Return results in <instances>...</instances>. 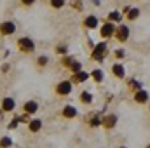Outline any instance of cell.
Segmentation results:
<instances>
[{
  "label": "cell",
  "mask_w": 150,
  "mask_h": 148,
  "mask_svg": "<svg viewBox=\"0 0 150 148\" xmlns=\"http://www.w3.org/2000/svg\"><path fill=\"white\" fill-rule=\"evenodd\" d=\"M107 54H108V45H107V42H100V44H96V45L93 47L91 59H94V61H103Z\"/></svg>",
  "instance_id": "obj_1"
},
{
  "label": "cell",
  "mask_w": 150,
  "mask_h": 148,
  "mask_svg": "<svg viewBox=\"0 0 150 148\" xmlns=\"http://www.w3.org/2000/svg\"><path fill=\"white\" fill-rule=\"evenodd\" d=\"M18 49L23 54H32L35 51V42L30 37H21V38H18Z\"/></svg>",
  "instance_id": "obj_2"
},
{
  "label": "cell",
  "mask_w": 150,
  "mask_h": 148,
  "mask_svg": "<svg viewBox=\"0 0 150 148\" xmlns=\"http://www.w3.org/2000/svg\"><path fill=\"white\" fill-rule=\"evenodd\" d=\"M72 89H74V82L72 80H61L56 85V94L58 96H68V94H72Z\"/></svg>",
  "instance_id": "obj_3"
},
{
  "label": "cell",
  "mask_w": 150,
  "mask_h": 148,
  "mask_svg": "<svg viewBox=\"0 0 150 148\" xmlns=\"http://www.w3.org/2000/svg\"><path fill=\"white\" fill-rule=\"evenodd\" d=\"M115 30H117L115 23L107 21V23H103V25H101V28H100V35H101L103 38H112L113 35H115Z\"/></svg>",
  "instance_id": "obj_4"
},
{
  "label": "cell",
  "mask_w": 150,
  "mask_h": 148,
  "mask_svg": "<svg viewBox=\"0 0 150 148\" xmlns=\"http://www.w3.org/2000/svg\"><path fill=\"white\" fill-rule=\"evenodd\" d=\"M14 33H16V23L14 21H2L0 23V35L9 37V35H14Z\"/></svg>",
  "instance_id": "obj_5"
},
{
  "label": "cell",
  "mask_w": 150,
  "mask_h": 148,
  "mask_svg": "<svg viewBox=\"0 0 150 148\" xmlns=\"http://www.w3.org/2000/svg\"><path fill=\"white\" fill-rule=\"evenodd\" d=\"M129 33H131V32H129V26H127V25H119L113 37L117 38L119 42H126V40L129 38Z\"/></svg>",
  "instance_id": "obj_6"
},
{
  "label": "cell",
  "mask_w": 150,
  "mask_h": 148,
  "mask_svg": "<svg viewBox=\"0 0 150 148\" xmlns=\"http://www.w3.org/2000/svg\"><path fill=\"white\" fill-rule=\"evenodd\" d=\"M14 106H16V101H14V98H11V96H7V98H4L2 99V103H0V108L5 111H12L14 110Z\"/></svg>",
  "instance_id": "obj_7"
},
{
  "label": "cell",
  "mask_w": 150,
  "mask_h": 148,
  "mask_svg": "<svg viewBox=\"0 0 150 148\" xmlns=\"http://www.w3.org/2000/svg\"><path fill=\"white\" fill-rule=\"evenodd\" d=\"M87 78H91V73H87V72H84V70H80V72H77V73H72V82H74V84H82V82H86Z\"/></svg>",
  "instance_id": "obj_8"
},
{
  "label": "cell",
  "mask_w": 150,
  "mask_h": 148,
  "mask_svg": "<svg viewBox=\"0 0 150 148\" xmlns=\"http://www.w3.org/2000/svg\"><path fill=\"white\" fill-rule=\"evenodd\" d=\"M98 23H100V19H98L96 16H93V14H91V16H87V18L84 19V26H86V28H89V30H94V28L98 26Z\"/></svg>",
  "instance_id": "obj_9"
},
{
  "label": "cell",
  "mask_w": 150,
  "mask_h": 148,
  "mask_svg": "<svg viewBox=\"0 0 150 148\" xmlns=\"http://www.w3.org/2000/svg\"><path fill=\"white\" fill-rule=\"evenodd\" d=\"M112 73L115 75L117 78H124V77H126L124 65H120V63H113V65H112Z\"/></svg>",
  "instance_id": "obj_10"
},
{
  "label": "cell",
  "mask_w": 150,
  "mask_h": 148,
  "mask_svg": "<svg viewBox=\"0 0 150 148\" xmlns=\"http://www.w3.org/2000/svg\"><path fill=\"white\" fill-rule=\"evenodd\" d=\"M134 101H136V103H147V101H149V92H147L145 89L136 91V92H134Z\"/></svg>",
  "instance_id": "obj_11"
},
{
  "label": "cell",
  "mask_w": 150,
  "mask_h": 148,
  "mask_svg": "<svg viewBox=\"0 0 150 148\" xmlns=\"http://www.w3.org/2000/svg\"><path fill=\"white\" fill-rule=\"evenodd\" d=\"M140 12H142V11H140L138 7H129V11H126L124 14H126V18H127L129 21H134V19L140 18Z\"/></svg>",
  "instance_id": "obj_12"
},
{
  "label": "cell",
  "mask_w": 150,
  "mask_h": 148,
  "mask_svg": "<svg viewBox=\"0 0 150 148\" xmlns=\"http://www.w3.org/2000/svg\"><path fill=\"white\" fill-rule=\"evenodd\" d=\"M28 129H30V132H38L42 129V120L40 118H32L30 124H28Z\"/></svg>",
  "instance_id": "obj_13"
},
{
  "label": "cell",
  "mask_w": 150,
  "mask_h": 148,
  "mask_svg": "<svg viewBox=\"0 0 150 148\" xmlns=\"http://www.w3.org/2000/svg\"><path fill=\"white\" fill-rule=\"evenodd\" d=\"M75 115H77V108H75V106L67 105V106L63 108V117H65V118H74Z\"/></svg>",
  "instance_id": "obj_14"
},
{
  "label": "cell",
  "mask_w": 150,
  "mask_h": 148,
  "mask_svg": "<svg viewBox=\"0 0 150 148\" xmlns=\"http://www.w3.org/2000/svg\"><path fill=\"white\" fill-rule=\"evenodd\" d=\"M23 108H25V111H26V113L33 115V113H35V111L38 110V105H37V101H26Z\"/></svg>",
  "instance_id": "obj_15"
},
{
  "label": "cell",
  "mask_w": 150,
  "mask_h": 148,
  "mask_svg": "<svg viewBox=\"0 0 150 148\" xmlns=\"http://www.w3.org/2000/svg\"><path fill=\"white\" fill-rule=\"evenodd\" d=\"M115 124H117V117H115V115H108V117L103 118V125H105L107 129H112Z\"/></svg>",
  "instance_id": "obj_16"
},
{
  "label": "cell",
  "mask_w": 150,
  "mask_h": 148,
  "mask_svg": "<svg viewBox=\"0 0 150 148\" xmlns=\"http://www.w3.org/2000/svg\"><path fill=\"white\" fill-rule=\"evenodd\" d=\"M89 125H91V127L103 125V117H101V115H98V113H96V115H93V117H91V120H89Z\"/></svg>",
  "instance_id": "obj_17"
},
{
  "label": "cell",
  "mask_w": 150,
  "mask_h": 148,
  "mask_svg": "<svg viewBox=\"0 0 150 148\" xmlns=\"http://www.w3.org/2000/svg\"><path fill=\"white\" fill-rule=\"evenodd\" d=\"M108 21H112V23H120V21H122V14H120L119 11H112V12L108 14Z\"/></svg>",
  "instance_id": "obj_18"
},
{
  "label": "cell",
  "mask_w": 150,
  "mask_h": 148,
  "mask_svg": "<svg viewBox=\"0 0 150 148\" xmlns=\"http://www.w3.org/2000/svg\"><path fill=\"white\" fill-rule=\"evenodd\" d=\"M91 77H93L96 82H101V80H103V77H105V73H103V70H98V68H96V70H93V72H91Z\"/></svg>",
  "instance_id": "obj_19"
},
{
  "label": "cell",
  "mask_w": 150,
  "mask_h": 148,
  "mask_svg": "<svg viewBox=\"0 0 150 148\" xmlns=\"http://www.w3.org/2000/svg\"><path fill=\"white\" fill-rule=\"evenodd\" d=\"M127 84H129V87H131V89H133L134 92L142 89V82H138L136 78H129V82H127Z\"/></svg>",
  "instance_id": "obj_20"
},
{
  "label": "cell",
  "mask_w": 150,
  "mask_h": 148,
  "mask_svg": "<svg viewBox=\"0 0 150 148\" xmlns=\"http://www.w3.org/2000/svg\"><path fill=\"white\" fill-rule=\"evenodd\" d=\"M11 147H12V140L9 136L0 138V148H11Z\"/></svg>",
  "instance_id": "obj_21"
},
{
  "label": "cell",
  "mask_w": 150,
  "mask_h": 148,
  "mask_svg": "<svg viewBox=\"0 0 150 148\" xmlns=\"http://www.w3.org/2000/svg\"><path fill=\"white\" fill-rule=\"evenodd\" d=\"M70 5H72V9H75V11H82L84 9V0H72Z\"/></svg>",
  "instance_id": "obj_22"
},
{
  "label": "cell",
  "mask_w": 150,
  "mask_h": 148,
  "mask_svg": "<svg viewBox=\"0 0 150 148\" xmlns=\"http://www.w3.org/2000/svg\"><path fill=\"white\" fill-rule=\"evenodd\" d=\"M79 99H80L82 103H91V101H93V96H91V92H86V91H84Z\"/></svg>",
  "instance_id": "obj_23"
},
{
  "label": "cell",
  "mask_w": 150,
  "mask_h": 148,
  "mask_svg": "<svg viewBox=\"0 0 150 148\" xmlns=\"http://www.w3.org/2000/svg\"><path fill=\"white\" fill-rule=\"evenodd\" d=\"M65 2H67V0H49V4H51L52 9H61V7L65 5Z\"/></svg>",
  "instance_id": "obj_24"
},
{
  "label": "cell",
  "mask_w": 150,
  "mask_h": 148,
  "mask_svg": "<svg viewBox=\"0 0 150 148\" xmlns=\"http://www.w3.org/2000/svg\"><path fill=\"white\" fill-rule=\"evenodd\" d=\"M75 59H74V56H65L63 59H61V65L65 66V68H70V65L74 63Z\"/></svg>",
  "instance_id": "obj_25"
},
{
  "label": "cell",
  "mask_w": 150,
  "mask_h": 148,
  "mask_svg": "<svg viewBox=\"0 0 150 148\" xmlns=\"http://www.w3.org/2000/svg\"><path fill=\"white\" fill-rule=\"evenodd\" d=\"M47 63H49V58L47 56H38L37 58V65L42 68V66H47Z\"/></svg>",
  "instance_id": "obj_26"
},
{
  "label": "cell",
  "mask_w": 150,
  "mask_h": 148,
  "mask_svg": "<svg viewBox=\"0 0 150 148\" xmlns=\"http://www.w3.org/2000/svg\"><path fill=\"white\" fill-rule=\"evenodd\" d=\"M80 70H82V65H80L79 61H74V63L70 65V72H72V73H77V72H80Z\"/></svg>",
  "instance_id": "obj_27"
},
{
  "label": "cell",
  "mask_w": 150,
  "mask_h": 148,
  "mask_svg": "<svg viewBox=\"0 0 150 148\" xmlns=\"http://www.w3.org/2000/svg\"><path fill=\"white\" fill-rule=\"evenodd\" d=\"M67 52H68L67 45H58V47H56V54H61V56H65Z\"/></svg>",
  "instance_id": "obj_28"
},
{
  "label": "cell",
  "mask_w": 150,
  "mask_h": 148,
  "mask_svg": "<svg viewBox=\"0 0 150 148\" xmlns=\"http://www.w3.org/2000/svg\"><path fill=\"white\" fill-rule=\"evenodd\" d=\"M30 120H32L30 118V113H26V111H25V115L19 117V122H23V124H30Z\"/></svg>",
  "instance_id": "obj_29"
},
{
  "label": "cell",
  "mask_w": 150,
  "mask_h": 148,
  "mask_svg": "<svg viewBox=\"0 0 150 148\" xmlns=\"http://www.w3.org/2000/svg\"><path fill=\"white\" fill-rule=\"evenodd\" d=\"M113 54H115V58H119V59H122V58L126 56L124 49H115V51H113Z\"/></svg>",
  "instance_id": "obj_30"
},
{
  "label": "cell",
  "mask_w": 150,
  "mask_h": 148,
  "mask_svg": "<svg viewBox=\"0 0 150 148\" xmlns=\"http://www.w3.org/2000/svg\"><path fill=\"white\" fill-rule=\"evenodd\" d=\"M18 125H19V117L16 115V117L12 118V122L9 124V129H14V127H18Z\"/></svg>",
  "instance_id": "obj_31"
},
{
  "label": "cell",
  "mask_w": 150,
  "mask_h": 148,
  "mask_svg": "<svg viewBox=\"0 0 150 148\" xmlns=\"http://www.w3.org/2000/svg\"><path fill=\"white\" fill-rule=\"evenodd\" d=\"M35 2H37V0H21V4H23V5H26V7H30V5H33Z\"/></svg>",
  "instance_id": "obj_32"
},
{
  "label": "cell",
  "mask_w": 150,
  "mask_h": 148,
  "mask_svg": "<svg viewBox=\"0 0 150 148\" xmlns=\"http://www.w3.org/2000/svg\"><path fill=\"white\" fill-rule=\"evenodd\" d=\"M0 70H2V72H4V73H5V72H9V65H7V63H5V65H4V66H2V68H0Z\"/></svg>",
  "instance_id": "obj_33"
},
{
  "label": "cell",
  "mask_w": 150,
  "mask_h": 148,
  "mask_svg": "<svg viewBox=\"0 0 150 148\" xmlns=\"http://www.w3.org/2000/svg\"><path fill=\"white\" fill-rule=\"evenodd\" d=\"M4 113H5V111L0 108V124H2V120H4Z\"/></svg>",
  "instance_id": "obj_34"
},
{
  "label": "cell",
  "mask_w": 150,
  "mask_h": 148,
  "mask_svg": "<svg viewBox=\"0 0 150 148\" xmlns=\"http://www.w3.org/2000/svg\"><path fill=\"white\" fill-rule=\"evenodd\" d=\"M120 148H124V147H120Z\"/></svg>",
  "instance_id": "obj_35"
},
{
  "label": "cell",
  "mask_w": 150,
  "mask_h": 148,
  "mask_svg": "<svg viewBox=\"0 0 150 148\" xmlns=\"http://www.w3.org/2000/svg\"><path fill=\"white\" fill-rule=\"evenodd\" d=\"M149 148H150V145H149Z\"/></svg>",
  "instance_id": "obj_36"
}]
</instances>
